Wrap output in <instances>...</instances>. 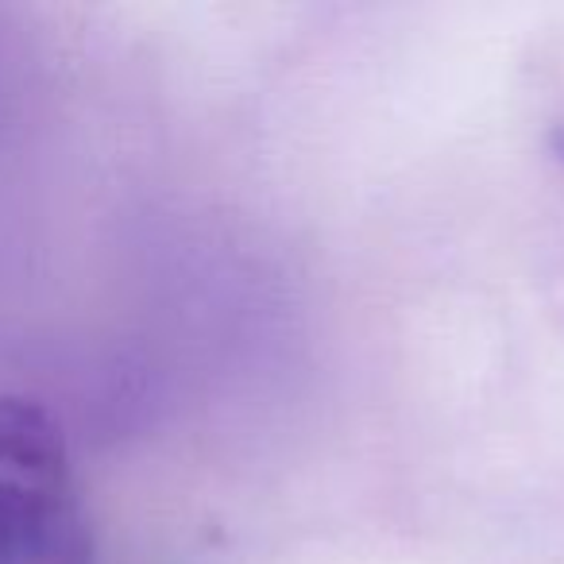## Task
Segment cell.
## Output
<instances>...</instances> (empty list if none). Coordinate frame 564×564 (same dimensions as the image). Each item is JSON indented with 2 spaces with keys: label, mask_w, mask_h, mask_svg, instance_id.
Wrapping results in <instances>:
<instances>
[{
  "label": "cell",
  "mask_w": 564,
  "mask_h": 564,
  "mask_svg": "<svg viewBox=\"0 0 564 564\" xmlns=\"http://www.w3.org/2000/svg\"><path fill=\"white\" fill-rule=\"evenodd\" d=\"M0 564H97L63 425L20 394H0Z\"/></svg>",
  "instance_id": "1"
}]
</instances>
